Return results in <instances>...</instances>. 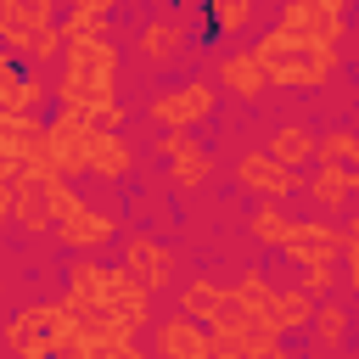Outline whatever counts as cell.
<instances>
[{"label":"cell","instance_id":"cell-1","mask_svg":"<svg viewBox=\"0 0 359 359\" xmlns=\"http://www.w3.org/2000/svg\"><path fill=\"white\" fill-rule=\"evenodd\" d=\"M269 79V90H325L331 73L342 67V50L337 45H314V39H292L280 28H269L258 45H247Z\"/></svg>","mask_w":359,"mask_h":359},{"label":"cell","instance_id":"cell-2","mask_svg":"<svg viewBox=\"0 0 359 359\" xmlns=\"http://www.w3.org/2000/svg\"><path fill=\"white\" fill-rule=\"evenodd\" d=\"M56 56L67 62L62 84L50 90L56 101L95 107V101H112V95H118V45H112L107 34H95V39H62Z\"/></svg>","mask_w":359,"mask_h":359},{"label":"cell","instance_id":"cell-3","mask_svg":"<svg viewBox=\"0 0 359 359\" xmlns=\"http://www.w3.org/2000/svg\"><path fill=\"white\" fill-rule=\"evenodd\" d=\"M6 191H11V219H17L22 230H45V224L56 230V219H67V213L79 208V191L67 185V174H56V168H45V163L11 168Z\"/></svg>","mask_w":359,"mask_h":359},{"label":"cell","instance_id":"cell-4","mask_svg":"<svg viewBox=\"0 0 359 359\" xmlns=\"http://www.w3.org/2000/svg\"><path fill=\"white\" fill-rule=\"evenodd\" d=\"M73 331V314L62 309V303H28L22 314H11L6 320V331H0V342L11 348V353H22V359H45V353H56L62 348V337Z\"/></svg>","mask_w":359,"mask_h":359},{"label":"cell","instance_id":"cell-5","mask_svg":"<svg viewBox=\"0 0 359 359\" xmlns=\"http://www.w3.org/2000/svg\"><path fill=\"white\" fill-rule=\"evenodd\" d=\"M84 151H90V112L73 101H56V118H45V168L56 174H84Z\"/></svg>","mask_w":359,"mask_h":359},{"label":"cell","instance_id":"cell-6","mask_svg":"<svg viewBox=\"0 0 359 359\" xmlns=\"http://www.w3.org/2000/svg\"><path fill=\"white\" fill-rule=\"evenodd\" d=\"M275 28L292 34V39H314V45L348 50V11H331L325 0H280Z\"/></svg>","mask_w":359,"mask_h":359},{"label":"cell","instance_id":"cell-7","mask_svg":"<svg viewBox=\"0 0 359 359\" xmlns=\"http://www.w3.org/2000/svg\"><path fill=\"white\" fill-rule=\"evenodd\" d=\"M213 101H219V90H213L208 79H185V84L157 90L146 112H151V123H157V129H196V123L213 112Z\"/></svg>","mask_w":359,"mask_h":359},{"label":"cell","instance_id":"cell-8","mask_svg":"<svg viewBox=\"0 0 359 359\" xmlns=\"http://www.w3.org/2000/svg\"><path fill=\"white\" fill-rule=\"evenodd\" d=\"M118 269L135 275L146 292H163V286L174 280L180 258H174V247H163L151 230H129V236H123V264H118Z\"/></svg>","mask_w":359,"mask_h":359},{"label":"cell","instance_id":"cell-9","mask_svg":"<svg viewBox=\"0 0 359 359\" xmlns=\"http://www.w3.org/2000/svg\"><path fill=\"white\" fill-rule=\"evenodd\" d=\"M180 314H191L202 325H241L247 320V309L236 303V292L219 286V280H208V275H191L180 286Z\"/></svg>","mask_w":359,"mask_h":359},{"label":"cell","instance_id":"cell-10","mask_svg":"<svg viewBox=\"0 0 359 359\" xmlns=\"http://www.w3.org/2000/svg\"><path fill=\"white\" fill-rule=\"evenodd\" d=\"M297 180H303V174H297V168H286V163H275L269 151H241V157H236V185H241V191H252L258 202H264V196L286 202V196L297 191Z\"/></svg>","mask_w":359,"mask_h":359},{"label":"cell","instance_id":"cell-11","mask_svg":"<svg viewBox=\"0 0 359 359\" xmlns=\"http://www.w3.org/2000/svg\"><path fill=\"white\" fill-rule=\"evenodd\" d=\"M157 151L168 157V180L174 185H202L213 174V151L191 135V129H163L157 135Z\"/></svg>","mask_w":359,"mask_h":359},{"label":"cell","instance_id":"cell-12","mask_svg":"<svg viewBox=\"0 0 359 359\" xmlns=\"http://www.w3.org/2000/svg\"><path fill=\"white\" fill-rule=\"evenodd\" d=\"M275 252H286L297 269H303V264H337V252H342V224L292 219V230H286V241H280Z\"/></svg>","mask_w":359,"mask_h":359},{"label":"cell","instance_id":"cell-13","mask_svg":"<svg viewBox=\"0 0 359 359\" xmlns=\"http://www.w3.org/2000/svg\"><path fill=\"white\" fill-rule=\"evenodd\" d=\"M0 157H6L11 168L45 163V118H39V112H11V107H0Z\"/></svg>","mask_w":359,"mask_h":359},{"label":"cell","instance_id":"cell-14","mask_svg":"<svg viewBox=\"0 0 359 359\" xmlns=\"http://www.w3.org/2000/svg\"><path fill=\"white\" fill-rule=\"evenodd\" d=\"M112 236H118V219L101 213V208H90L84 196H79V208H73L67 219H56V241L73 247V252H101Z\"/></svg>","mask_w":359,"mask_h":359},{"label":"cell","instance_id":"cell-15","mask_svg":"<svg viewBox=\"0 0 359 359\" xmlns=\"http://www.w3.org/2000/svg\"><path fill=\"white\" fill-rule=\"evenodd\" d=\"M309 168H314V174H303L297 191H309L314 208L342 213V208L353 202V191H359V168H337V163H309Z\"/></svg>","mask_w":359,"mask_h":359},{"label":"cell","instance_id":"cell-16","mask_svg":"<svg viewBox=\"0 0 359 359\" xmlns=\"http://www.w3.org/2000/svg\"><path fill=\"white\" fill-rule=\"evenodd\" d=\"M101 303H107L129 331H140V325L151 320V292H146L135 275H123V269H107V280H101Z\"/></svg>","mask_w":359,"mask_h":359},{"label":"cell","instance_id":"cell-17","mask_svg":"<svg viewBox=\"0 0 359 359\" xmlns=\"http://www.w3.org/2000/svg\"><path fill=\"white\" fill-rule=\"evenodd\" d=\"M151 348H157L163 359H213V353H208V325H202V320H191V314L163 320V325H157V337H151Z\"/></svg>","mask_w":359,"mask_h":359},{"label":"cell","instance_id":"cell-18","mask_svg":"<svg viewBox=\"0 0 359 359\" xmlns=\"http://www.w3.org/2000/svg\"><path fill=\"white\" fill-rule=\"evenodd\" d=\"M303 337H309V353H325V359H337V353L348 348V309H342V303H325V297H314V314H309Z\"/></svg>","mask_w":359,"mask_h":359},{"label":"cell","instance_id":"cell-19","mask_svg":"<svg viewBox=\"0 0 359 359\" xmlns=\"http://www.w3.org/2000/svg\"><path fill=\"white\" fill-rule=\"evenodd\" d=\"M135 168V151L123 146L118 129H90V151H84V174L95 180H123Z\"/></svg>","mask_w":359,"mask_h":359},{"label":"cell","instance_id":"cell-20","mask_svg":"<svg viewBox=\"0 0 359 359\" xmlns=\"http://www.w3.org/2000/svg\"><path fill=\"white\" fill-rule=\"evenodd\" d=\"M213 84L236 90L241 101H258V95L269 90V79H264V67H258V56H252V50H230V56H219V67H213Z\"/></svg>","mask_w":359,"mask_h":359},{"label":"cell","instance_id":"cell-21","mask_svg":"<svg viewBox=\"0 0 359 359\" xmlns=\"http://www.w3.org/2000/svg\"><path fill=\"white\" fill-rule=\"evenodd\" d=\"M101 280H107V264H95V252H73L67 264V292H62V309L79 314L90 303H101Z\"/></svg>","mask_w":359,"mask_h":359},{"label":"cell","instance_id":"cell-22","mask_svg":"<svg viewBox=\"0 0 359 359\" xmlns=\"http://www.w3.org/2000/svg\"><path fill=\"white\" fill-rule=\"evenodd\" d=\"M185 50H191V45H185L180 22H168V17H151V22L140 28V56H146L151 67H174Z\"/></svg>","mask_w":359,"mask_h":359},{"label":"cell","instance_id":"cell-23","mask_svg":"<svg viewBox=\"0 0 359 359\" xmlns=\"http://www.w3.org/2000/svg\"><path fill=\"white\" fill-rule=\"evenodd\" d=\"M309 314H314V297H309L303 286H292V292H275V297H269V314H252V320H269L280 337H297V331L309 325Z\"/></svg>","mask_w":359,"mask_h":359},{"label":"cell","instance_id":"cell-24","mask_svg":"<svg viewBox=\"0 0 359 359\" xmlns=\"http://www.w3.org/2000/svg\"><path fill=\"white\" fill-rule=\"evenodd\" d=\"M275 163H286V168H309L314 163V129H303V123H286V129H275L269 135V146H264Z\"/></svg>","mask_w":359,"mask_h":359},{"label":"cell","instance_id":"cell-25","mask_svg":"<svg viewBox=\"0 0 359 359\" xmlns=\"http://www.w3.org/2000/svg\"><path fill=\"white\" fill-rule=\"evenodd\" d=\"M247 230H252V241H264V247H280V241H286V230H292V213H286L275 196H264V202L252 208Z\"/></svg>","mask_w":359,"mask_h":359},{"label":"cell","instance_id":"cell-26","mask_svg":"<svg viewBox=\"0 0 359 359\" xmlns=\"http://www.w3.org/2000/svg\"><path fill=\"white\" fill-rule=\"evenodd\" d=\"M196 6H202L213 34H241L252 22V11H258V0H196Z\"/></svg>","mask_w":359,"mask_h":359},{"label":"cell","instance_id":"cell-27","mask_svg":"<svg viewBox=\"0 0 359 359\" xmlns=\"http://www.w3.org/2000/svg\"><path fill=\"white\" fill-rule=\"evenodd\" d=\"M314 163L359 168V140H353V129H325V135H314Z\"/></svg>","mask_w":359,"mask_h":359},{"label":"cell","instance_id":"cell-28","mask_svg":"<svg viewBox=\"0 0 359 359\" xmlns=\"http://www.w3.org/2000/svg\"><path fill=\"white\" fill-rule=\"evenodd\" d=\"M62 50V34H56V22H34L22 39H17V56H28V62H50Z\"/></svg>","mask_w":359,"mask_h":359},{"label":"cell","instance_id":"cell-29","mask_svg":"<svg viewBox=\"0 0 359 359\" xmlns=\"http://www.w3.org/2000/svg\"><path fill=\"white\" fill-rule=\"evenodd\" d=\"M230 292H236V303H241L247 314H269V297H275V286H269L258 269H247V275H241Z\"/></svg>","mask_w":359,"mask_h":359},{"label":"cell","instance_id":"cell-30","mask_svg":"<svg viewBox=\"0 0 359 359\" xmlns=\"http://www.w3.org/2000/svg\"><path fill=\"white\" fill-rule=\"evenodd\" d=\"M56 34H62V39H95V34H107V17H95V11H79V6H67V11L56 17Z\"/></svg>","mask_w":359,"mask_h":359},{"label":"cell","instance_id":"cell-31","mask_svg":"<svg viewBox=\"0 0 359 359\" xmlns=\"http://www.w3.org/2000/svg\"><path fill=\"white\" fill-rule=\"evenodd\" d=\"M45 95H50V90H45L34 73H17V84L6 90V101H0V107H11V112H39V101H45Z\"/></svg>","mask_w":359,"mask_h":359},{"label":"cell","instance_id":"cell-32","mask_svg":"<svg viewBox=\"0 0 359 359\" xmlns=\"http://www.w3.org/2000/svg\"><path fill=\"white\" fill-rule=\"evenodd\" d=\"M309 297H331V286H337V264H303V280H297Z\"/></svg>","mask_w":359,"mask_h":359},{"label":"cell","instance_id":"cell-33","mask_svg":"<svg viewBox=\"0 0 359 359\" xmlns=\"http://www.w3.org/2000/svg\"><path fill=\"white\" fill-rule=\"evenodd\" d=\"M11 11L34 28V22H56V11H62V6H56V0H11Z\"/></svg>","mask_w":359,"mask_h":359},{"label":"cell","instance_id":"cell-34","mask_svg":"<svg viewBox=\"0 0 359 359\" xmlns=\"http://www.w3.org/2000/svg\"><path fill=\"white\" fill-rule=\"evenodd\" d=\"M84 112H90V129H123V107H118V95H112V101L84 107Z\"/></svg>","mask_w":359,"mask_h":359},{"label":"cell","instance_id":"cell-35","mask_svg":"<svg viewBox=\"0 0 359 359\" xmlns=\"http://www.w3.org/2000/svg\"><path fill=\"white\" fill-rule=\"evenodd\" d=\"M17 73H22V67L11 62V50H0V101H6V90L17 84Z\"/></svg>","mask_w":359,"mask_h":359},{"label":"cell","instance_id":"cell-36","mask_svg":"<svg viewBox=\"0 0 359 359\" xmlns=\"http://www.w3.org/2000/svg\"><path fill=\"white\" fill-rule=\"evenodd\" d=\"M67 6H79V11H95V17H112V11H118V0H67Z\"/></svg>","mask_w":359,"mask_h":359},{"label":"cell","instance_id":"cell-37","mask_svg":"<svg viewBox=\"0 0 359 359\" xmlns=\"http://www.w3.org/2000/svg\"><path fill=\"white\" fill-rule=\"evenodd\" d=\"M6 219H11V191L0 185V224H6Z\"/></svg>","mask_w":359,"mask_h":359},{"label":"cell","instance_id":"cell-38","mask_svg":"<svg viewBox=\"0 0 359 359\" xmlns=\"http://www.w3.org/2000/svg\"><path fill=\"white\" fill-rule=\"evenodd\" d=\"M6 180H11V163H6V157H0V185H6Z\"/></svg>","mask_w":359,"mask_h":359},{"label":"cell","instance_id":"cell-39","mask_svg":"<svg viewBox=\"0 0 359 359\" xmlns=\"http://www.w3.org/2000/svg\"><path fill=\"white\" fill-rule=\"evenodd\" d=\"M325 6H331V11H348V6H353V0H325Z\"/></svg>","mask_w":359,"mask_h":359},{"label":"cell","instance_id":"cell-40","mask_svg":"<svg viewBox=\"0 0 359 359\" xmlns=\"http://www.w3.org/2000/svg\"><path fill=\"white\" fill-rule=\"evenodd\" d=\"M180 6H196V0H180Z\"/></svg>","mask_w":359,"mask_h":359},{"label":"cell","instance_id":"cell-41","mask_svg":"<svg viewBox=\"0 0 359 359\" xmlns=\"http://www.w3.org/2000/svg\"><path fill=\"white\" fill-rule=\"evenodd\" d=\"M56 6H67V0H56Z\"/></svg>","mask_w":359,"mask_h":359}]
</instances>
